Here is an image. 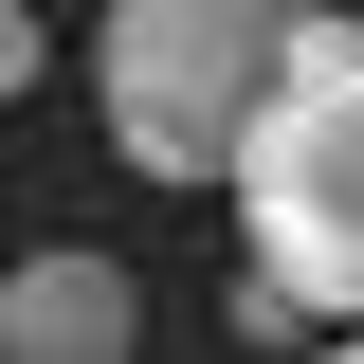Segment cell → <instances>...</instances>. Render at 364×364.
<instances>
[{
  "mask_svg": "<svg viewBox=\"0 0 364 364\" xmlns=\"http://www.w3.org/2000/svg\"><path fill=\"white\" fill-rule=\"evenodd\" d=\"M328 0H109L91 91H109V146L146 182H237L255 164V109L291 91Z\"/></svg>",
  "mask_w": 364,
  "mask_h": 364,
  "instance_id": "obj_1",
  "label": "cell"
},
{
  "mask_svg": "<svg viewBox=\"0 0 364 364\" xmlns=\"http://www.w3.org/2000/svg\"><path fill=\"white\" fill-rule=\"evenodd\" d=\"M237 219H255V273L310 328H364V18H310L291 91L255 109Z\"/></svg>",
  "mask_w": 364,
  "mask_h": 364,
  "instance_id": "obj_2",
  "label": "cell"
},
{
  "mask_svg": "<svg viewBox=\"0 0 364 364\" xmlns=\"http://www.w3.org/2000/svg\"><path fill=\"white\" fill-rule=\"evenodd\" d=\"M0 328H18V364H109V346H146V291H128V255L37 237V255L0 273Z\"/></svg>",
  "mask_w": 364,
  "mask_h": 364,
  "instance_id": "obj_3",
  "label": "cell"
}]
</instances>
